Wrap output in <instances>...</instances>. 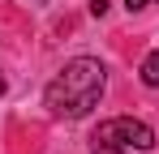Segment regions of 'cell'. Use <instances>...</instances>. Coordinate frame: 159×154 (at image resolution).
I'll list each match as a JSON object with an SVG mask.
<instances>
[{
    "label": "cell",
    "mask_w": 159,
    "mask_h": 154,
    "mask_svg": "<svg viewBox=\"0 0 159 154\" xmlns=\"http://www.w3.org/2000/svg\"><path fill=\"white\" fill-rule=\"evenodd\" d=\"M103 86H107V69L95 56H78V60H69V64L48 81L43 103H48V111L60 116V120H82V116H90V111L99 107Z\"/></svg>",
    "instance_id": "6da1fadb"
},
{
    "label": "cell",
    "mask_w": 159,
    "mask_h": 154,
    "mask_svg": "<svg viewBox=\"0 0 159 154\" xmlns=\"http://www.w3.org/2000/svg\"><path fill=\"white\" fill-rule=\"evenodd\" d=\"M155 128L133 120V116H112L90 133V154H129V150H151Z\"/></svg>",
    "instance_id": "7a4b0ae2"
},
{
    "label": "cell",
    "mask_w": 159,
    "mask_h": 154,
    "mask_svg": "<svg viewBox=\"0 0 159 154\" xmlns=\"http://www.w3.org/2000/svg\"><path fill=\"white\" fill-rule=\"evenodd\" d=\"M142 86H151V90H159V51H151L146 60H142Z\"/></svg>",
    "instance_id": "3957f363"
},
{
    "label": "cell",
    "mask_w": 159,
    "mask_h": 154,
    "mask_svg": "<svg viewBox=\"0 0 159 154\" xmlns=\"http://www.w3.org/2000/svg\"><path fill=\"white\" fill-rule=\"evenodd\" d=\"M151 4H159V0H125L129 13H142V9H151Z\"/></svg>",
    "instance_id": "277c9868"
},
{
    "label": "cell",
    "mask_w": 159,
    "mask_h": 154,
    "mask_svg": "<svg viewBox=\"0 0 159 154\" xmlns=\"http://www.w3.org/2000/svg\"><path fill=\"white\" fill-rule=\"evenodd\" d=\"M90 13H95V17H103V13H107V0H90Z\"/></svg>",
    "instance_id": "5b68a950"
},
{
    "label": "cell",
    "mask_w": 159,
    "mask_h": 154,
    "mask_svg": "<svg viewBox=\"0 0 159 154\" xmlns=\"http://www.w3.org/2000/svg\"><path fill=\"white\" fill-rule=\"evenodd\" d=\"M0 94H4V77H0Z\"/></svg>",
    "instance_id": "8992f818"
}]
</instances>
